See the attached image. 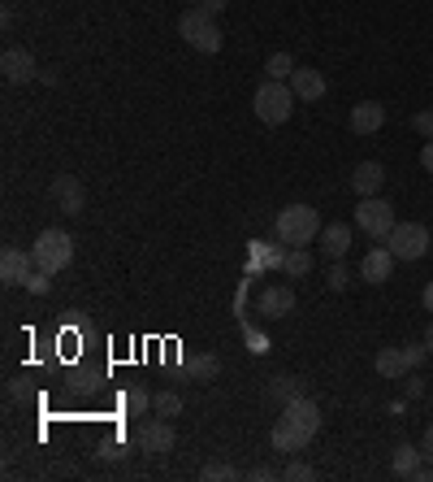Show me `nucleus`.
<instances>
[{
	"label": "nucleus",
	"instance_id": "obj_1",
	"mask_svg": "<svg viewBox=\"0 0 433 482\" xmlns=\"http://www.w3.org/2000/svg\"><path fill=\"white\" fill-rule=\"evenodd\" d=\"M316 430H321V408L316 400L299 396V400L282 404V418L269 430V443H274V452H299L303 443L316 439Z\"/></svg>",
	"mask_w": 433,
	"mask_h": 482
},
{
	"label": "nucleus",
	"instance_id": "obj_2",
	"mask_svg": "<svg viewBox=\"0 0 433 482\" xmlns=\"http://www.w3.org/2000/svg\"><path fill=\"white\" fill-rule=\"evenodd\" d=\"M321 235V213L313 204H286L274 218V240L286 248H308Z\"/></svg>",
	"mask_w": 433,
	"mask_h": 482
},
{
	"label": "nucleus",
	"instance_id": "obj_3",
	"mask_svg": "<svg viewBox=\"0 0 433 482\" xmlns=\"http://www.w3.org/2000/svg\"><path fill=\"white\" fill-rule=\"evenodd\" d=\"M178 35L191 44L196 53H221V26H216V14H208V9H199V5H191L182 18H178Z\"/></svg>",
	"mask_w": 433,
	"mask_h": 482
},
{
	"label": "nucleus",
	"instance_id": "obj_4",
	"mask_svg": "<svg viewBox=\"0 0 433 482\" xmlns=\"http://www.w3.org/2000/svg\"><path fill=\"white\" fill-rule=\"evenodd\" d=\"M252 109H256V118L265 122V126H282V122L291 118V109H295V92H291V83L265 79L256 87V96H252Z\"/></svg>",
	"mask_w": 433,
	"mask_h": 482
},
{
	"label": "nucleus",
	"instance_id": "obj_5",
	"mask_svg": "<svg viewBox=\"0 0 433 482\" xmlns=\"http://www.w3.org/2000/svg\"><path fill=\"white\" fill-rule=\"evenodd\" d=\"M31 257H35V270L43 274H61L65 265L74 261V240L65 235V231H40V240L31 243Z\"/></svg>",
	"mask_w": 433,
	"mask_h": 482
},
{
	"label": "nucleus",
	"instance_id": "obj_6",
	"mask_svg": "<svg viewBox=\"0 0 433 482\" xmlns=\"http://www.w3.org/2000/svg\"><path fill=\"white\" fill-rule=\"evenodd\" d=\"M386 248L394 252V261H420L429 252V231L420 221H399L386 235Z\"/></svg>",
	"mask_w": 433,
	"mask_h": 482
},
{
	"label": "nucleus",
	"instance_id": "obj_7",
	"mask_svg": "<svg viewBox=\"0 0 433 482\" xmlns=\"http://www.w3.org/2000/svg\"><path fill=\"white\" fill-rule=\"evenodd\" d=\"M355 226H360L369 240H386L399 221H394V209L381 201V196H360V204H355Z\"/></svg>",
	"mask_w": 433,
	"mask_h": 482
},
{
	"label": "nucleus",
	"instance_id": "obj_8",
	"mask_svg": "<svg viewBox=\"0 0 433 482\" xmlns=\"http://www.w3.org/2000/svg\"><path fill=\"white\" fill-rule=\"evenodd\" d=\"M135 443L139 452H152V457H169L174 452V426H169V418H148V422H139L135 430Z\"/></svg>",
	"mask_w": 433,
	"mask_h": 482
},
{
	"label": "nucleus",
	"instance_id": "obj_9",
	"mask_svg": "<svg viewBox=\"0 0 433 482\" xmlns=\"http://www.w3.org/2000/svg\"><path fill=\"white\" fill-rule=\"evenodd\" d=\"M35 274V257L26 252V248H5L0 252V282L5 287H18V282H26Z\"/></svg>",
	"mask_w": 433,
	"mask_h": 482
},
{
	"label": "nucleus",
	"instance_id": "obj_10",
	"mask_svg": "<svg viewBox=\"0 0 433 482\" xmlns=\"http://www.w3.org/2000/svg\"><path fill=\"white\" fill-rule=\"evenodd\" d=\"M53 201L61 204L65 218H79L82 204H87V192H82V182L74 179V174H57V179H53Z\"/></svg>",
	"mask_w": 433,
	"mask_h": 482
},
{
	"label": "nucleus",
	"instance_id": "obj_11",
	"mask_svg": "<svg viewBox=\"0 0 433 482\" xmlns=\"http://www.w3.org/2000/svg\"><path fill=\"white\" fill-rule=\"evenodd\" d=\"M291 309H295V291H291V287H260V296H256L260 318L277 321V318H286Z\"/></svg>",
	"mask_w": 433,
	"mask_h": 482
},
{
	"label": "nucleus",
	"instance_id": "obj_12",
	"mask_svg": "<svg viewBox=\"0 0 433 482\" xmlns=\"http://www.w3.org/2000/svg\"><path fill=\"white\" fill-rule=\"evenodd\" d=\"M286 83H291L295 101H303V104H313L325 96V74H321V70H308V65H295V74Z\"/></svg>",
	"mask_w": 433,
	"mask_h": 482
},
{
	"label": "nucleus",
	"instance_id": "obj_13",
	"mask_svg": "<svg viewBox=\"0 0 433 482\" xmlns=\"http://www.w3.org/2000/svg\"><path fill=\"white\" fill-rule=\"evenodd\" d=\"M321 252L330 257V261H342L347 257V248H351V226L347 221H330V226H321Z\"/></svg>",
	"mask_w": 433,
	"mask_h": 482
},
{
	"label": "nucleus",
	"instance_id": "obj_14",
	"mask_svg": "<svg viewBox=\"0 0 433 482\" xmlns=\"http://www.w3.org/2000/svg\"><path fill=\"white\" fill-rule=\"evenodd\" d=\"M381 126H386V104L360 101L351 109V131H355V135H377Z\"/></svg>",
	"mask_w": 433,
	"mask_h": 482
},
{
	"label": "nucleus",
	"instance_id": "obj_15",
	"mask_svg": "<svg viewBox=\"0 0 433 482\" xmlns=\"http://www.w3.org/2000/svg\"><path fill=\"white\" fill-rule=\"evenodd\" d=\"M0 70H5V79L9 83H31L35 79V57H31L26 48H5Z\"/></svg>",
	"mask_w": 433,
	"mask_h": 482
},
{
	"label": "nucleus",
	"instance_id": "obj_16",
	"mask_svg": "<svg viewBox=\"0 0 433 482\" xmlns=\"http://www.w3.org/2000/svg\"><path fill=\"white\" fill-rule=\"evenodd\" d=\"M303 396V379H295V374H277V379L265 382V400L274 404H291Z\"/></svg>",
	"mask_w": 433,
	"mask_h": 482
},
{
	"label": "nucleus",
	"instance_id": "obj_17",
	"mask_svg": "<svg viewBox=\"0 0 433 482\" xmlns=\"http://www.w3.org/2000/svg\"><path fill=\"white\" fill-rule=\"evenodd\" d=\"M360 274L369 282H386L394 274V252L390 248H369V257H364V265H360Z\"/></svg>",
	"mask_w": 433,
	"mask_h": 482
},
{
	"label": "nucleus",
	"instance_id": "obj_18",
	"mask_svg": "<svg viewBox=\"0 0 433 482\" xmlns=\"http://www.w3.org/2000/svg\"><path fill=\"white\" fill-rule=\"evenodd\" d=\"M381 182H386V170L377 165V161H360L351 174V187L360 192V196H377L381 192Z\"/></svg>",
	"mask_w": 433,
	"mask_h": 482
},
{
	"label": "nucleus",
	"instance_id": "obj_19",
	"mask_svg": "<svg viewBox=\"0 0 433 482\" xmlns=\"http://www.w3.org/2000/svg\"><path fill=\"white\" fill-rule=\"evenodd\" d=\"M373 369L381 374V379H408V357H403V348H381L373 357Z\"/></svg>",
	"mask_w": 433,
	"mask_h": 482
},
{
	"label": "nucleus",
	"instance_id": "obj_20",
	"mask_svg": "<svg viewBox=\"0 0 433 482\" xmlns=\"http://www.w3.org/2000/svg\"><path fill=\"white\" fill-rule=\"evenodd\" d=\"M416 469H420V448L399 443V448H394V474H399V478H416Z\"/></svg>",
	"mask_w": 433,
	"mask_h": 482
},
{
	"label": "nucleus",
	"instance_id": "obj_21",
	"mask_svg": "<svg viewBox=\"0 0 433 482\" xmlns=\"http://www.w3.org/2000/svg\"><path fill=\"white\" fill-rule=\"evenodd\" d=\"M291 279H303V274H313V252L308 248H286V265H282Z\"/></svg>",
	"mask_w": 433,
	"mask_h": 482
},
{
	"label": "nucleus",
	"instance_id": "obj_22",
	"mask_svg": "<svg viewBox=\"0 0 433 482\" xmlns=\"http://www.w3.org/2000/svg\"><path fill=\"white\" fill-rule=\"evenodd\" d=\"M121 404H126L130 418H143V413L152 408V391H148V387H130V391L121 396Z\"/></svg>",
	"mask_w": 433,
	"mask_h": 482
},
{
	"label": "nucleus",
	"instance_id": "obj_23",
	"mask_svg": "<svg viewBox=\"0 0 433 482\" xmlns=\"http://www.w3.org/2000/svg\"><path fill=\"white\" fill-rule=\"evenodd\" d=\"M191 374H199L204 382H213L216 374H221V357H216V352H199V357H191Z\"/></svg>",
	"mask_w": 433,
	"mask_h": 482
},
{
	"label": "nucleus",
	"instance_id": "obj_24",
	"mask_svg": "<svg viewBox=\"0 0 433 482\" xmlns=\"http://www.w3.org/2000/svg\"><path fill=\"white\" fill-rule=\"evenodd\" d=\"M265 70H269V79L286 83V79H291V74H295V57H291V53H274V57H269V65H265Z\"/></svg>",
	"mask_w": 433,
	"mask_h": 482
},
{
	"label": "nucleus",
	"instance_id": "obj_25",
	"mask_svg": "<svg viewBox=\"0 0 433 482\" xmlns=\"http://www.w3.org/2000/svg\"><path fill=\"white\" fill-rule=\"evenodd\" d=\"M152 408H157L160 418H178V413H182V396H178V391H157V396H152Z\"/></svg>",
	"mask_w": 433,
	"mask_h": 482
},
{
	"label": "nucleus",
	"instance_id": "obj_26",
	"mask_svg": "<svg viewBox=\"0 0 433 482\" xmlns=\"http://www.w3.org/2000/svg\"><path fill=\"white\" fill-rule=\"evenodd\" d=\"M199 478H204V482H235V478H238V469H235V465L213 461V465H204V469H199Z\"/></svg>",
	"mask_w": 433,
	"mask_h": 482
},
{
	"label": "nucleus",
	"instance_id": "obj_27",
	"mask_svg": "<svg viewBox=\"0 0 433 482\" xmlns=\"http://www.w3.org/2000/svg\"><path fill=\"white\" fill-rule=\"evenodd\" d=\"M282 478H286V482H313V478H316V469H313L308 461H291L286 469H282Z\"/></svg>",
	"mask_w": 433,
	"mask_h": 482
},
{
	"label": "nucleus",
	"instance_id": "obj_28",
	"mask_svg": "<svg viewBox=\"0 0 433 482\" xmlns=\"http://www.w3.org/2000/svg\"><path fill=\"white\" fill-rule=\"evenodd\" d=\"M325 282H330V291H342V287L351 282V274H347V265H342V261H334V265H330V274H325Z\"/></svg>",
	"mask_w": 433,
	"mask_h": 482
},
{
	"label": "nucleus",
	"instance_id": "obj_29",
	"mask_svg": "<svg viewBox=\"0 0 433 482\" xmlns=\"http://www.w3.org/2000/svg\"><path fill=\"white\" fill-rule=\"evenodd\" d=\"M412 126L425 135V140H433V109H420V113L412 118Z\"/></svg>",
	"mask_w": 433,
	"mask_h": 482
},
{
	"label": "nucleus",
	"instance_id": "obj_30",
	"mask_svg": "<svg viewBox=\"0 0 433 482\" xmlns=\"http://www.w3.org/2000/svg\"><path fill=\"white\" fill-rule=\"evenodd\" d=\"M48 279H53V274H43V270H35V274L26 279V291H35V296H48Z\"/></svg>",
	"mask_w": 433,
	"mask_h": 482
},
{
	"label": "nucleus",
	"instance_id": "obj_31",
	"mask_svg": "<svg viewBox=\"0 0 433 482\" xmlns=\"http://www.w3.org/2000/svg\"><path fill=\"white\" fill-rule=\"evenodd\" d=\"M403 357H408V365L416 369V365H420L425 357H429V348H425V343H408V348H403Z\"/></svg>",
	"mask_w": 433,
	"mask_h": 482
},
{
	"label": "nucleus",
	"instance_id": "obj_32",
	"mask_svg": "<svg viewBox=\"0 0 433 482\" xmlns=\"http://www.w3.org/2000/svg\"><path fill=\"white\" fill-rule=\"evenodd\" d=\"M420 165H425V174H433V140H425L420 148Z\"/></svg>",
	"mask_w": 433,
	"mask_h": 482
},
{
	"label": "nucleus",
	"instance_id": "obj_33",
	"mask_svg": "<svg viewBox=\"0 0 433 482\" xmlns=\"http://www.w3.org/2000/svg\"><path fill=\"white\" fill-rule=\"evenodd\" d=\"M420 457L433 461V426H425V439H420Z\"/></svg>",
	"mask_w": 433,
	"mask_h": 482
},
{
	"label": "nucleus",
	"instance_id": "obj_34",
	"mask_svg": "<svg viewBox=\"0 0 433 482\" xmlns=\"http://www.w3.org/2000/svg\"><path fill=\"white\" fill-rule=\"evenodd\" d=\"M247 478H256V482H269V478H282V474H274V469H269V465H260V469H252V474H247Z\"/></svg>",
	"mask_w": 433,
	"mask_h": 482
},
{
	"label": "nucleus",
	"instance_id": "obj_35",
	"mask_svg": "<svg viewBox=\"0 0 433 482\" xmlns=\"http://www.w3.org/2000/svg\"><path fill=\"white\" fill-rule=\"evenodd\" d=\"M5 391H9V400H22V396H26V387H22V379H9V387H5Z\"/></svg>",
	"mask_w": 433,
	"mask_h": 482
},
{
	"label": "nucleus",
	"instance_id": "obj_36",
	"mask_svg": "<svg viewBox=\"0 0 433 482\" xmlns=\"http://www.w3.org/2000/svg\"><path fill=\"white\" fill-rule=\"evenodd\" d=\"M408 396L420 400V396H425V379H408Z\"/></svg>",
	"mask_w": 433,
	"mask_h": 482
},
{
	"label": "nucleus",
	"instance_id": "obj_37",
	"mask_svg": "<svg viewBox=\"0 0 433 482\" xmlns=\"http://www.w3.org/2000/svg\"><path fill=\"white\" fill-rule=\"evenodd\" d=\"M226 5H230V0H204V5H199V9H208V14H221V9H226Z\"/></svg>",
	"mask_w": 433,
	"mask_h": 482
},
{
	"label": "nucleus",
	"instance_id": "obj_38",
	"mask_svg": "<svg viewBox=\"0 0 433 482\" xmlns=\"http://www.w3.org/2000/svg\"><path fill=\"white\" fill-rule=\"evenodd\" d=\"M425 309H429V313H433V279L425 282Z\"/></svg>",
	"mask_w": 433,
	"mask_h": 482
},
{
	"label": "nucleus",
	"instance_id": "obj_39",
	"mask_svg": "<svg viewBox=\"0 0 433 482\" xmlns=\"http://www.w3.org/2000/svg\"><path fill=\"white\" fill-rule=\"evenodd\" d=\"M425 348L433 352V321H429V330H425Z\"/></svg>",
	"mask_w": 433,
	"mask_h": 482
},
{
	"label": "nucleus",
	"instance_id": "obj_40",
	"mask_svg": "<svg viewBox=\"0 0 433 482\" xmlns=\"http://www.w3.org/2000/svg\"><path fill=\"white\" fill-rule=\"evenodd\" d=\"M191 5H204V0H191Z\"/></svg>",
	"mask_w": 433,
	"mask_h": 482
}]
</instances>
